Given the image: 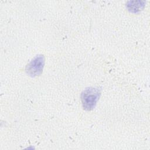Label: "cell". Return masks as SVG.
Wrapping results in <instances>:
<instances>
[{
  "label": "cell",
  "instance_id": "cell-1",
  "mask_svg": "<svg viewBox=\"0 0 150 150\" xmlns=\"http://www.w3.org/2000/svg\"><path fill=\"white\" fill-rule=\"evenodd\" d=\"M100 95V90L97 88L88 87L83 90L81 94L83 108L87 111L92 110L96 105Z\"/></svg>",
  "mask_w": 150,
  "mask_h": 150
},
{
  "label": "cell",
  "instance_id": "cell-2",
  "mask_svg": "<svg viewBox=\"0 0 150 150\" xmlns=\"http://www.w3.org/2000/svg\"><path fill=\"white\" fill-rule=\"evenodd\" d=\"M45 61V59L43 55L36 56L26 66L25 70L27 74L33 77L39 76L42 73Z\"/></svg>",
  "mask_w": 150,
  "mask_h": 150
}]
</instances>
